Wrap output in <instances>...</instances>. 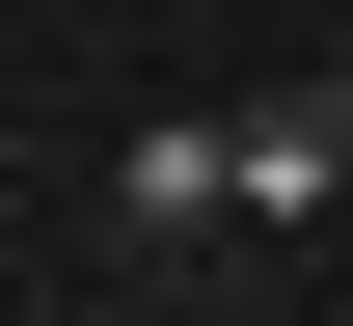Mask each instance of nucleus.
<instances>
[{
    "mask_svg": "<svg viewBox=\"0 0 353 326\" xmlns=\"http://www.w3.org/2000/svg\"><path fill=\"white\" fill-rule=\"evenodd\" d=\"M245 218H353V82H245Z\"/></svg>",
    "mask_w": 353,
    "mask_h": 326,
    "instance_id": "1",
    "label": "nucleus"
},
{
    "mask_svg": "<svg viewBox=\"0 0 353 326\" xmlns=\"http://www.w3.org/2000/svg\"><path fill=\"white\" fill-rule=\"evenodd\" d=\"M109 218H136V245H218V218H245V136H218V109L109 136Z\"/></svg>",
    "mask_w": 353,
    "mask_h": 326,
    "instance_id": "2",
    "label": "nucleus"
}]
</instances>
